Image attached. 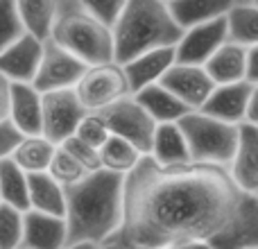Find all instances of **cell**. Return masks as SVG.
Segmentation results:
<instances>
[{
	"instance_id": "obj_1",
	"label": "cell",
	"mask_w": 258,
	"mask_h": 249,
	"mask_svg": "<svg viewBox=\"0 0 258 249\" xmlns=\"http://www.w3.org/2000/svg\"><path fill=\"white\" fill-rule=\"evenodd\" d=\"M109 240L141 249L186 240L258 247V195L242 193L222 165H159L143 154L125 174L122 222Z\"/></svg>"
},
{
	"instance_id": "obj_2",
	"label": "cell",
	"mask_w": 258,
	"mask_h": 249,
	"mask_svg": "<svg viewBox=\"0 0 258 249\" xmlns=\"http://www.w3.org/2000/svg\"><path fill=\"white\" fill-rule=\"evenodd\" d=\"M122 191L125 177L100 168L86 172L75 183L63 186V222L66 245L98 242L104 245L116 236L122 222Z\"/></svg>"
},
{
	"instance_id": "obj_3",
	"label": "cell",
	"mask_w": 258,
	"mask_h": 249,
	"mask_svg": "<svg viewBox=\"0 0 258 249\" xmlns=\"http://www.w3.org/2000/svg\"><path fill=\"white\" fill-rule=\"evenodd\" d=\"M163 0H127L111 23L113 61L125 64L154 48H172L181 36Z\"/></svg>"
},
{
	"instance_id": "obj_4",
	"label": "cell",
	"mask_w": 258,
	"mask_h": 249,
	"mask_svg": "<svg viewBox=\"0 0 258 249\" xmlns=\"http://www.w3.org/2000/svg\"><path fill=\"white\" fill-rule=\"evenodd\" d=\"M48 39L82 59L86 66L113 61L111 27L98 21L80 0H57Z\"/></svg>"
},
{
	"instance_id": "obj_5",
	"label": "cell",
	"mask_w": 258,
	"mask_h": 249,
	"mask_svg": "<svg viewBox=\"0 0 258 249\" xmlns=\"http://www.w3.org/2000/svg\"><path fill=\"white\" fill-rule=\"evenodd\" d=\"M177 125L183 134L188 156H190L192 163H209L227 168L233 150H236L238 125L240 122L229 125L195 109V111L183 113Z\"/></svg>"
},
{
	"instance_id": "obj_6",
	"label": "cell",
	"mask_w": 258,
	"mask_h": 249,
	"mask_svg": "<svg viewBox=\"0 0 258 249\" xmlns=\"http://www.w3.org/2000/svg\"><path fill=\"white\" fill-rule=\"evenodd\" d=\"M73 91L86 111H100L122 95H129L127 77L122 73V66L116 61L86 66Z\"/></svg>"
},
{
	"instance_id": "obj_7",
	"label": "cell",
	"mask_w": 258,
	"mask_h": 249,
	"mask_svg": "<svg viewBox=\"0 0 258 249\" xmlns=\"http://www.w3.org/2000/svg\"><path fill=\"white\" fill-rule=\"evenodd\" d=\"M98 113L107 122L109 134H116V136L125 138L134 147H138L143 154L150 152L152 134H154L156 122L147 116V111L134 100L132 93L118 98L116 102L100 109Z\"/></svg>"
},
{
	"instance_id": "obj_8",
	"label": "cell",
	"mask_w": 258,
	"mask_h": 249,
	"mask_svg": "<svg viewBox=\"0 0 258 249\" xmlns=\"http://www.w3.org/2000/svg\"><path fill=\"white\" fill-rule=\"evenodd\" d=\"M84 113L86 109L82 107L73 89H57L41 93V136L59 145L61 141L75 134L77 122L82 120Z\"/></svg>"
},
{
	"instance_id": "obj_9",
	"label": "cell",
	"mask_w": 258,
	"mask_h": 249,
	"mask_svg": "<svg viewBox=\"0 0 258 249\" xmlns=\"http://www.w3.org/2000/svg\"><path fill=\"white\" fill-rule=\"evenodd\" d=\"M84 71L86 64L82 59H77L75 54L63 50L54 41L45 39L41 61L36 66V73L30 84L39 93H48V91H57V89H73Z\"/></svg>"
},
{
	"instance_id": "obj_10",
	"label": "cell",
	"mask_w": 258,
	"mask_h": 249,
	"mask_svg": "<svg viewBox=\"0 0 258 249\" xmlns=\"http://www.w3.org/2000/svg\"><path fill=\"white\" fill-rule=\"evenodd\" d=\"M224 41H227L224 16L190 25L181 32L179 41L174 43V61L202 66Z\"/></svg>"
},
{
	"instance_id": "obj_11",
	"label": "cell",
	"mask_w": 258,
	"mask_h": 249,
	"mask_svg": "<svg viewBox=\"0 0 258 249\" xmlns=\"http://www.w3.org/2000/svg\"><path fill=\"white\" fill-rule=\"evenodd\" d=\"M258 93V84L254 82H231V84H218L204 100L200 111L209 113V116L218 118L222 122L238 125L245 122V113L249 107V100Z\"/></svg>"
},
{
	"instance_id": "obj_12",
	"label": "cell",
	"mask_w": 258,
	"mask_h": 249,
	"mask_svg": "<svg viewBox=\"0 0 258 249\" xmlns=\"http://www.w3.org/2000/svg\"><path fill=\"white\" fill-rule=\"evenodd\" d=\"M227 172L242 193L258 195V125H238L236 150L227 163Z\"/></svg>"
},
{
	"instance_id": "obj_13",
	"label": "cell",
	"mask_w": 258,
	"mask_h": 249,
	"mask_svg": "<svg viewBox=\"0 0 258 249\" xmlns=\"http://www.w3.org/2000/svg\"><path fill=\"white\" fill-rule=\"evenodd\" d=\"M161 86L174 93L190 111L200 109L209 93L213 91V82L206 75L204 66H192V64H177L174 61L168 71L161 75Z\"/></svg>"
},
{
	"instance_id": "obj_14",
	"label": "cell",
	"mask_w": 258,
	"mask_h": 249,
	"mask_svg": "<svg viewBox=\"0 0 258 249\" xmlns=\"http://www.w3.org/2000/svg\"><path fill=\"white\" fill-rule=\"evenodd\" d=\"M41 52H43V41L25 32L7 48L0 50V75H5L9 82L30 84L41 61Z\"/></svg>"
},
{
	"instance_id": "obj_15",
	"label": "cell",
	"mask_w": 258,
	"mask_h": 249,
	"mask_svg": "<svg viewBox=\"0 0 258 249\" xmlns=\"http://www.w3.org/2000/svg\"><path fill=\"white\" fill-rule=\"evenodd\" d=\"M25 249H63L66 247V222L59 215H48L41 211L23 213V238Z\"/></svg>"
},
{
	"instance_id": "obj_16",
	"label": "cell",
	"mask_w": 258,
	"mask_h": 249,
	"mask_svg": "<svg viewBox=\"0 0 258 249\" xmlns=\"http://www.w3.org/2000/svg\"><path fill=\"white\" fill-rule=\"evenodd\" d=\"M7 118L23 134H41V93L25 82H9Z\"/></svg>"
},
{
	"instance_id": "obj_17",
	"label": "cell",
	"mask_w": 258,
	"mask_h": 249,
	"mask_svg": "<svg viewBox=\"0 0 258 249\" xmlns=\"http://www.w3.org/2000/svg\"><path fill=\"white\" fill-rule=\"evenodd\" d=\"M174 64V45L172 48H154L136 54L134 59L122 64V73L127 77L129 93H136L143 86H150L161 80L165 71Z\"/></svg>"
},
{
	"instance_id": "obj_18",
	"label": "cell",
	"mask_w": 258,
	"mask_h": 249,
	"mask_svg": "<svg viewBox=\"0 0 258 249\" xmlns=\"http://www.w3.org/2000/svg\"><path fill=\"white\" fill-rule=\"evenodd\" d=\"M247 50H249V45L224 41V43L202 64L206 75L211 77V82L218 86V84H231V82L247 80L245 77Z\"/></svg>"
},
{
	"instance_id": "obj_19",
	"label": "cell",
	"mask_w": 258,
	"mask_h": 249,
	"mask_svg": "<svg viewBox=\"0 0 258 249\" xmlns=\"http://www.w3.org/2000/svg\"><path fill=\"white\" fill-rule=\"evenodd\" d=\"M147 156L159 165H181L190 161L186 141L177 122H156Z\"/></svg>"
},
{
	"instance_id": "obj_20",
	"label": "cell",
	"mask_w": 258,
	"mask_h": 249,
	"mask_svg": "<svg viewBox=\"0 0 258 249\" xmlns=\"http://www.w3.org/2000/svg\"><path fill=\"white\" fill-rule=\"evenodd\" d=\"M132 95L154 122H177L183 113L190 111L177 95L170 93L159 82H154L150 86H143L141 91H136Z\"/></svg>"
},
{
	"instance_id": "obj_21",
	"label": "cell",
	"mask_w": 258,
	"mask_h": 249,
	"mask_svg": "<svg viewBox=\"0 0 258 249\" xmlns=\"http://www.w3.org/2000/svg\"><path fill=\"white\" fill-rule=\"evenodd\" d=\"M27 200H30L32 211H41L48 215H59L63 218V186L54 181L48 172H30L27 174Z\"/></svg>"
},
{
	"instance_id": "obj_22",
	"label": "cell",
	"mask_w": 258,
	"mask_h": 249,
	"mask_svg": "<svg viewBox=\"0 0 258 249\" xmlns=\"http://www.w3.org/2000/svg\"><path fill=\"white\" fill-rule=\"evenodd\" d=\"M236 0H168V9L181 30L197 23H206L227 14Z\"/></svg>"
},
{
	"instance_id": "obj_23",
	"label": "cell",
	"mask_w": 258,
	"mask_h": 249,
	"mask_svg": "<svg viewBox=\"0 0 258 249\" xmlns=\"http://www.w3.org/2000/svg\"><path fill=\"white\" fill-rule=\"evenodd\" d=\"M227 41L258 45V3H233L224 14Z\"/></svg>"
},
{
	"instance_id": "obj_24",
	"label": "cell",
	"mask_w": 258,
	"mask_h": 249,
	"mask_svg": "<svg viewBox=\"0 0 258 249\" xmlns=\"http://www.w3.org/2000/svg\"><path fill=\"white\" fill-rule=\"evenodd\" d=\"M54 143L48 141L41 134H30L18 141V145L12 152V161L23 170V172H43L48 170V163L52 159Z\"/></svg>"
},
{
	"instance_id": "obj_25",
	"label": "cell",
	"mask_w": 258,
	"mask_h": 249,
	"mask_svg": "<svg viewBox=\"0 0 258 249\" xmlns=\"http://www.w3.org/2000/svg\"><path fill=\"white\" fill-rule=\"evenodd\" d=\"M14 5H16L18 18L23 23V30L36 36L39 41L48 39L57 0H14Z\"/></svg>"
},
{
	"instance_id": "obj_26",
	"label": "cell",
	"mask_w": 258,
	"mask_h": 249,
	"mask_svg": "<svg viewBox=\"0 0 258 249\" xmlns=\"http://www.w3.org/2000/svg\"><path fill=\"white\" fill-rule=\"evenodd\" d=\"M141 156H143V152L138 150V147H134L129 141L116 136V134H109L107 141L98 147L100 168L109 170V172L122 174V177L138 163Z\"/></svg>"
},
{
	"instance_id": "obj_27",
	"label": "cell",
	"mask_w": 258,
	"mask_h": 249,
	"mask_svg": "<svg viewBox=\"0 0 258 249\" xmlns=\"http://www.w3.org/2000/svg\"><path fill=\"white\" fill-rule=\"evenodd\" d=\"M0 202L14 206L18 211H30L27 200V172H23L12 156L0 161Z\"/></svg>"
},
{
	"instance_id": "obj_28",
	"label": "cell",
	"mask_w": 258,
	"mask_h": 249,
	"mask_svg": "<svg viewBox=\"0 0 258 249\" xmlns=\"http://www.w3.org/2000/svg\"><path fill=\"white\" fill-rule=\"evenodd\" d=\"M45 172H48L54 181H59L61 186H66V183H75L77 179H82L89 170H84L80 165V161L73 159V156L68 154L61 145H57L54 147V152H52V159H50L48 170H45Z\"/></svg>"
},
{
	"instance_id": "obj_29",
	"label": "cell",
	"mask_w": 258,
	"mask_h": 249,
	"mask_svg": "<svg viewBox=\"0 0 258 249\" xmlns=\"http://www.w3.org/2000/svg\"><path fill=\"white\" fill-rule=\"evenodd\" d=\"M23 238V211L0 202V249H18Z\"/></svg>"
},
{
	"instance_id": "obj_30",
	"label": "cell",
	"mask_w": 258,
	"mask_h": 249,
	"mask_svg": "<svg viewBox=\"0 0 258 249\" xmlns=\"http://www.w3.org/2000/svg\"><path fill=\"white\" fill-rule=\"evenodd\" d=\"M73 136H77L80 141H84L86 145H91V147L98 150V147L109 138V127H107L104 118L100 116L98 111H86L84 116H82V120L77 122Z\"/></svg>"
},
{
	"instance_id": "obj_31",
	"label": "cell",
	"mask_w": 258,
	"mask_h": 249,
	"mask_svg": "<svg viewBox=\"0 0 258 249\" xmlns=\"http://www.w3.org/2000/svg\"><path fill=\"white\" fill-rule=\"evenodd\" d=\"M25 34L14 0H0V50Z\"/></svg>"
},
{
	"instance_id": "obj_32",
	"label": "cell",
	"mask_w": 258,
	"mask_h": 249,
	"mask_svg": "<svg viewBox=\"0 0 258 249\" xmlns=\"http://www.w3.org/2000/svg\"><path fill=\"white\" fill-rule=\"evenodd\" d=\"M59 145L63 147V150L68 152V154L73 156V159L80 161V165L84 170H89V172H93V170H100V159H98V150L91 145H86L84 141H80L77 136H68L66 141H61Z\"/></svg>"
},
{
	"instance_id": "obj_33",
	"label": "cell",
	"mask_w": 258,
	"mask_h": 249,
	"mask_svg": "<svg viewBox=\"0 0 258 249\" xmlns=\"http://www.w3.org/2000/svg\"><path fill=\"white\" fill-rule=\"evenodd\" d=\"M91 14H93L98 21H102L104 25L111 27V23L116 21V16L120 14L122 5L127 0H80Z\"/></svg>"
},
{
	"instance_id": "obj_34",
	"label": "cell",
	"mask_w": 258,
	"mask_h": 249,
	"mask_svg": "<svg viewBox=\"0 0 258 249\" xmlns=\"http://www.w3.org/2000/svg\"><path fill=\"white\" fill-rule=\"evenodd\" d=\"M21 138H23V134L14 127L9 118L0 120V161L7 159V156H12L14 147L18 145V141H21Z\"/></svg>"
},
{
	"instance_id": "obj_35",
	"label": "cell",
	"mask_w": 258,
	"mask_h": 249,
	"mask_svg": "<svg viewBox=\"0 0 258 249\" xmlns=\"http://www.w3.org/2000/svg\"><path fill=\"white\" fill-rule=\"evenodd\" d=\"M245 77H247V82L258 84V45H249V50H247Z\"/></svg>"
},
{
	"instance_id": "obj_36",
	"label": "cell",
	"mask_w": 258,
	"mask_h": 249,
	"mask_svg": "<svg viewBox=\"0 0 258 249\" xmlns=\"http://www.w3.org/2000/svg\"><path fill=\"white\" fill-rule=\"evenodd\" d=\"M9 111V80L5 75H0V120L7 118Z\"/></svg>"
},
{
	"instance_id": "obj_37",
	"label": "cell",
	"mask_w": 258,
	"mask_h": 249,
	"mask_svg": "<svg viewBox=\"0 0 258 249\" xmlns=\"http://www.w3.org/2000/svg\"><path fill=\"white\" fill-rule=\"evenodd\" d=\"M165 249H213V247L204 240H186V242H174V245H170Z\"/></svg>"
},
{
	"instance_id": "obj_38",
	"label": "cell",
	"mask_w": 258,
	"mask_h": 249,
	"mask_svg": "<svg viewBox=\"0 0 258 249\" xmlns=\"http://www.w3.org/2000/svg\"><path fill=\"white\" fill-rule=\"evenodd\" d=\"M63 249H102V245H98V242H73Z\"/></svg>"
},
{
	"instance_id": "obj_39",
	"label": "cell",
	"mask_w": 258,
	"mask_h": 249,
	"mask_svg": "<svg viewBox=\"0 0 258 249\" xmlns=\"http://www.w3.org/2000/svg\"><path fill=\"white\" fill-rule=\"evenodd\" d=\"M102 249H141V247H132V245H125V242H118V240H107L102 245Z\"/></svg>"
},
{
	"instance_id": "obj_40",
	"label": "cell",
	"mask_w": 258,
	"mask_h": 249,
	"mask_svg": "<svg viewBox=\"0 0 258 249\" xmlns=\"http://www.w3.org/2000/svg\"><path fill=\"white\" fill-rule=\"evenodd\" d=\"M236 3H258V0H236Z\"/></svg>"
},
{
	"instance_id": "obj_41",
	"label": "cell",
	"mask_w": 258,
	"mask_h": 249,
	"mask_svg": "<svg viewBox=\"0 0 258 249\" xmlns=\"http://www.w3.org/2000/svg\"><path fill=\"white\" fill-rule=\"evenodd\" d=\"M247 249H258V247H247Z\"/></svg>"
},
{
	"instance_id": "obj_42",
	"label": "cell",
	"mask_w": 258,
	"mask_h": 249,
	"mask_svg": "<svg viewBox=\"0 0 258 249\" xmlns=\"http://www.w3.org/2000/svg\"><path fill=\"white\" fill-rule=\"evenodd\" d=\"M18 249H25V247H18Z\"/></svg>"
},
{
	"instance_id": "obj_43",
	"label": "cell",
	"mask_w": 258,
	"mask_h": 249,
	"mask_svg": "<svg viewBox=\"0 0 258 249\" xmlns=\"http://www.w3.org/2000/svg\"><path fill=\"white\" fill-rule=\"evenodd\" d=\"M163 3H168V0H163Z\"/></svg>"
}]
</instances>
